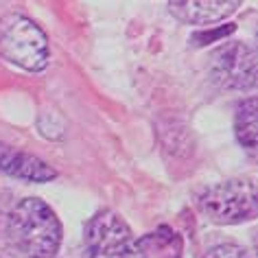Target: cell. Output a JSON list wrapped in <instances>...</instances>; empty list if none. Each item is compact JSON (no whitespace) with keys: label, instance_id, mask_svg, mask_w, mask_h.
I'll return each mask as SVG.
<instances>
[{"label":"cell","instance_id":"cell-1","mask_svg":"<svg viewBox=\"0 0 258 258\" xmlns=\"http://www.w3.org/2000/svg\"><path fill=\"white\" fill-rule=\"evenodd\" d=\"M7 243L27 258H55L61 247L63 228L46 202L22 197L5 221Z\"/></svg>","mask_w":258,"mask_h":258},{"label":"cell","instance_id":"cell-2","mask_svg":"<svg viewBox=\"0 0 258 258\" xmlns=\"http://www.w3.org/2000/svg\"><path fill=\"white\" fill-rule=\"evenodd\" d=\"M197 206L212 223L219 225H238L251 221L258 212L254 177H230L206 186L197 195Z\"/></svg>","mask_w":258,"mask_h":258},{"label":"cell","instance_id":"cell-3","mask_svg":"<svg viewBox=\"0 0 258 258\" xmlns=\"http://www.w3.org/2000/svg\"><path fill=\"white\" fill-rule=\"evenodd\" d=\"M0 55L27 73H42L50 59V44L31 18L7 14L0 18Z\"/></svg>","mask_w":258,"mask_h":258},{"label":"cell","instance_id":"cell-4","mask_svg":"<svg viewBox=\"0 0 258 258\" xmlns=\"http://www.w3.org/2000/svg\"><path fill=\"white\" fill-rule=\"evenodd\" d=\"M83 258H147L134 232L114 210H99L83 230Z\"/></svg>","mask_w":258,"mask_h":258},{"label":"cell","instance_id":"cell-5","mask_svg":"<svg viewBox=\"0 0 258 258\" xmlns=\"http://www.w3.org/2000/svg\"><path fill=\"white\" fill-rule=\"evenodd\" d=\"M210 79L223 90L249 92L256 86V50L247 42H225L212 50L208 61Z\"/></svg>","mask_w":258,"mask_h":258},{"label":"cell","instance_id":"cell-6","mask_svg":"<svg viewBox=\"0 0 258 258\" xmlns=\"http://www.w3.org/2000/svg\"><path fill=\"white\" fill-rule=\"evenodd\" d=\"M0 171L22 182L44 184L57 177V171L33 153L20 151L7 143H0Z\"/></svg>","mask_w":258,"mask_h":258},{"label":"cell","instance_id":"cell-7","mask_svg":"<svg viewBox=\"0 0 258 258\" xmlns=\"http://www.w3.org/2000/svg\"><path fill=\"white\" fill-rule=\"evenodd\" d=\"M169 14L184 24H215L230 18L241 7L238 0H184V3H169Z\"/></svg>","mask_w":258,"mask_h":258},{"label":"cell","instance_id":"cell-8","mask_svg":"<svg viewBox=\"0 0 258 258\" xmlns=\"http://www.w3.org/2000/svg\"><path fill=\"white\" fill-rule=\"evenodd\" d=\"M234 132H236V140L241 143L243 149L254 153L256 149V96H249V99H245L236 105Z\"/></svg>","mask_w":258,"mask_h":258},{"label":"cell","instance_id":"cell-9","mask_svg":"<svg viewBox=\"0 0 258 258\" xmlns=\"http://www.w3.org/2000/svg\"><path fill=\"white\" fill-rule=\"evenodd\" d=\"M202 258H251V254L243 247V245L223 241V243L210 245V247L204 251Z\"/></svg>","mask_w":258,"mask_h":258},{"label":"cell","instance_id":"cell-10","mask_svg":"<svg viewBox=\"0 0 258 258\" xmlns=\"http://www.w3.org/2000/svg\"><path fill=\"white\" fill-rule=\"evenodd\" d=\"M0 258H27V256L20 254L16 247H11L9 243H0Z\"/></svg>","mask_w":258,"mask_h":258}]
</instances>
